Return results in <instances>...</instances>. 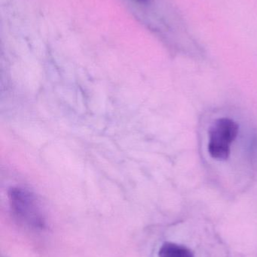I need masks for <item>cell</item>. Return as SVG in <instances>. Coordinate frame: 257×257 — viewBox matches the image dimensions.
<instances>
[{"instance_id": "3", "label": "cell", "mask_w": 257, "mask_h": 257, "mask_svg": "<svg viewBox=\"0 0 257 257\" xmlns=\"http://www.w3.org/2000/svg\"><path fill=\"white\" fill-rule=\"evenodd\" d=\"M158 257H195L188 247L172 242H165L158 250Z\"/></svg>"}, {"instance_id": "1", "label": "cell", "mask_w": 257, "mask_h": 257, "mask_svg": "<svg viewBox=\"0 0 257 257\" xmlns=\"http://www.w3.org/2000/svg\"><path fill=\"white\" fill-rule=\"evenodd\" d=\"M239 127L236 122L227 117L217 119L209 130L208 150L214 160L225 161L229 158L231 145L238 136Z\"/></svg>"}, {"instance_id": "2", "label": "cell", "mask_w": 257, "mask_h": 257, "mask_svg": "<svg viewBox=\"0 0 257 257\" xmlns=\"http://www.w3.org/2000/svg\"><path fill=\"white\" fill-rule=\"evenodd\" d=\"M11 206L22 223L34 229L45 227V220L34 196L26 190L14 189L10 193Z\"/></svg>"}, {"instance_id": "4", "label": "cell", "mask_w": 257, "mask_h": 257, "mask_svg": "<svg viewBox=\"0 0 257 257\" xmlns=\"http://www.w3.org/2000/svg\"><path fill=\"white\" fill-rule=\"evenodd\" d=\"M137 1L140 2V3H146L148 0H137Z\"/></svg>"}]
</instances>
